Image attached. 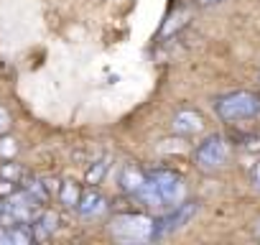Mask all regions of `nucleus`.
Returning a JSON list of instances; mask_svg holds the SVG:
<instances>
[{
    "mask_svg": "<svg viewBox=\"0 0 260 245\" xmlns=\"http://www.w3.org/2000/svg\"><path fill=\"white\" fill-rule=\"evenodd\" d=\"M214 112H217L219 120H224V122L252 120L255 115H260V92L237 89V92L222 95V97L214 102Z\"/></svg>",
    "mask_w": 260,
    "mask_h": 245,
    "instance_id": "f257e3e1",
    "label": "nucleus"
},
{
    "mask_svg": "<svg viewBox=\"0 0 260 245\" xmlns=\"http://www.w3.org/2000/svg\"><path fill=\"white\" fill-rule=\"evenodd\" d=\"M110 235L117 242H146L153 240V220L146 215H117L110 222Z\"/></svg>",
    "mask_w": 260,
    "mask_h": 245,
    "instance_id": "f03ea898",
    "label": "nucleus"
},
{
    "mask_svg": "<svg viewBox=\"0 0 260 245\" xmlns=\"http://www.w3.org/2000/svg\"><path fill=\"white\" fill-rule=\"evenodd\" d=\"M146 179L158 192L164 207H176L184 199V179L176 171H171V169H153V171H146Z\"/></svg>",
    "mask_w": 260,
    "mask_h": 245,
    "instance_id": "7ed1b4c3",
    "label": "nucleus"
},
{
    "mask_svg": "<svg viewBox=\"0 0 260 245\" xmlns=\"http://www.w3.org/2000/svg\"><path fill=\"white\" fill-rule=\"evenodd\" d=\"M227 156H230V148H227L224 136H219V133L207 136V138L197 146V151H194V161H197V166L204 169V171H214V169L224 166Z\"/></svg>",
    "mask_w": 260,
    "mask_h": 245,
    "instance_id": "20e7f679",
    "label": "nucleus"
},
{
    "mask_svg": "<svg viewBox=\"0 0 260 245\" xmlns=\"http://www.w3.org/2000/svg\"><path fill=\"white\" fill-rule=\"evenodd\" d=\"M194 215H197V202H179L169 215L153 220V240H158V237H164V235H169V232L184 227Z\"/></svg>",
    "mask_w": 260,
    "mask_h": 245,
    "instance_id": "39448f33",
    "label": "nucleus"
},
{
    "mask_svg": "<svg viewBox=\"0 0 260 245\" xmlns=\"http://www.w3.org/2000/svg\"><path fill=\"white\" fill-rule=\"evenodd\" d=\"M174 131L179 136H194V133H202L204 131V117L197 112V110H179L174 115Z\"/></svg>",
    "mask_w": 260,
    "mask_h": 245,
    "instance_id": "423d86ee",
    "label": "nucleus"
},
{
    "mask_svg": "<svg viewBox=\"0 0 260 245\" xmlns=\"http://www.w3.org/2000/svg\"><path fill=\"white\" fill-rule=\"evenodd\" d=\"M105 197L100 194V192H94V189H89V192H84L82 194V199H79V204H77V209H79V215L82 217H94V215H102L105 212Z\"/></svg>",
    "mask_w": 260,
    "mask_h": 245,
    "instance_id": "0eeeda50",
    "label": "nucleus"
},
{
    "mask_svg": "<svg viewBox=\"0 0 260 245\" xmlns=\"http://www.w3.org/2000/svg\"><path fill=\"white\" fill-rule=\"evenodd\" d=\"M146 184V171H141L136 164H127L120 174V187L127 192V194H138V189Z\"/></svg>",
    "mask_w": 260,
    "mask_h": 245,
    "instance_id": "6e6552de",
    "label": "nucleus"
},
{
    "mask_svg": "<svg viewBox=\"0 0 260 245\" xmlns=\"http://www.w3.org/2000/svg\"><path fill=\"white\" fill-rule=\"evenodd\" d=\"M79 199H82V189H79V184H74V181H61V189H59V202L64 204V207H77L79 204Z\"/></svg>",
    "mask_w": 260,
    "mask_h": 245,
    "instance_id": "1a4fd4ad",
    "label": "nucleus"
},
{
    "mask_svg": "<svg viewBox=\"0 0 260 245\" xmlns=\"http://www.w3.org/2000/svg\"><path fill=\"white\" fill-rule=\"evenodd\" d=\"M107 169H110V156H102L100 161H94V164L87 169V174H84V181H87L89 187L100 184V181H102V176L107 174Z\"/></svg>",
    "mask_w": 260,
    "mask_h": 245,
    "instance_id": "9d476101",
    "label": "nucleus"
},
{
    "mask_svg": "<svg viewBox=\"0 0 260 245\" xmlns=\"http://www.w3.org/2000/svg\"><path fill=\"white\" fill-rule=\"evenodd\" d=\"M11 240H13V245H28L34 240V230L28 225L18 222L16 227H11Z\"/></svg>",
    "mask_w": 260,
    "mask_h": 245,
    "instance_id": "9b49d317",
    "label": "nucleus"
},
{
    "mask_svg": "<svg viewBox=\"0 0 260 245\" xmlns=\"http://www.w3.org/2000/svg\"><path fill=\"white\" fill-rule=\"evenodd\" d=\"M186 18H189V13H186V11H179V13H174V16L166 21V26L161 28V39H166V36H171L174 31H179V28L186 23Z\"/></svg>",
    "mask_w": 260,
    "mask_h": 245,
    "instance_id": "f8f14e48",
    "label": "nucleus"
},
{
    "mask_svg": "<svg viewBox=\"0 0 260 245\" xmlns=\"http://www.w3.org/2000/svg\"><path fill=\"white\" fill-rule=\"evenodd\" d=\"M26 192H28L36 202H46V199L51 197V192H49V187H46L44 179H34L31 184H26Z\"/></svg>",
    "mask_w": 260,
    "mask_h": 245,
    "instance_id": "ddd939ff",
    "label": "nucleus"
},
{
    "mask_svg": "<svg viewBox=\"0 0 260 245\" xmlns=\"http://www.w3.org/2000/svg\"><path fill=\"white\" fill-rule=\"evenodd\" d=\"M18 156V141L11 136H0V159L13 161Z\"/></svg>",
    "mask_w": 260,
    "mask_h": 245,
    "instance_id": "4468645a",
    "label": "nucleus"
},
{
    "mask_svg": "<svg viewBox=\"0 0 260 245\" xmlns=\"http://www.w3.org/2000/svg\"><path fill=\"white\" fill-rule=\"evenodd\" d=\"M0 176L8 179V181H13V184H18V181L23 179V169H21L18 164H3V166H0Z\"/></svg>",
    "mask_w": 260,
    "mask_h": 245,
    "instance_id": "2eb2a0df",
    "label": "nucleus"
},
{
    "mask_svg": "<svg viewBox=\"0 0 260 245\" xmlns=\"http://www.w3.org/2000/svg\"><path fill=\"white\" fill-rule=\"evenodd\" d=\"M36 222H39V225H44L49 232H54V230H56V222H59V217H56L54 212H49V209H46V212H41V217H39Z\"/></svg>",
    "mask_w": 260,
    "mask_h": 245,
    "instance_id": "dca6fc26",
    "label": "nucleus"
},
{
    "mask_svg": "<svg viewBox=\"0 0 260 245\" xmlns=\"http://www.w3.org/2000/svg\"><path fill=\"white\" fill-rule=\"evenodd\" d=\"M8 128H11V115L6 107H0V136H6Z\"/></svg>",
    "mask_w": 260,
    "mask_h": 245,
    "instance_id": "f3484780",
    "label": "nucleus"
},
{
    "mask_svg": "<svg viewBox=\"0 0 260 245\" xmlns=\"http://www.w3.org/2000/svg\"><path fill=\"white\" fill-rule=\"evenodd\" d=\"M252 184H255V187H260V164L252 169Z\"/></svg>",
    "mask_w": 260,
    "mask_h": 245,
    "instance_id": "a211bd4d",
    "label": "nucleus"
},
{
    "mask_svg": "<svg viewBox=\"0 0 260 245\" xmlns=\"http://www.w3.org/2000/svg\"><path fill=\"white\" fill-rule=\"evenodd\" d=\"M224 0H199V6H219Z\"/></svg>",
    "mask_w": 260,
    "mask_h": 245,
    "instance_id": "6ab92c4d",
    "label": "nucleus"
},
{
    "mask_svg": "<svg viewBox=\"0 0 260 245\" xmlns=\"http://www.w3.org/2000/svg\"><path fill=\"white\" fill-rule=\"evenodd\" d=\"M255 235H257V237H260V220H257V222H255Z\"/></svg>",
    "mask_w": 260,
    "mask_h": 245,
    "instance_id": "aec40b11",
    "label": "nucleus"
}]
</instances>
